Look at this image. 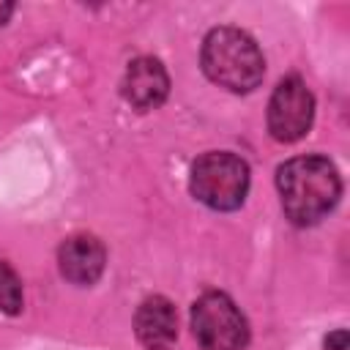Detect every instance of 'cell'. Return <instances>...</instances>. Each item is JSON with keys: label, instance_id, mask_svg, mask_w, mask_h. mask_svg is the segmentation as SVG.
I'll return each instance as SVG.
<instances>
[{"label": "cell", "instance_id": "6da1fadb", "mask_svg": "<svg viewBox=\"0 0 350 350\" xmlns=\"http://www.w3.org/2000/svg\"><path fill=\"white\" fill-rule=\"evenodd\" d=\"M276 186L287 219L298 227L325 219L342 194L336 167L325 156H295L276 170Z\"/></svg>", "mask_w": 350, "mask_h": 350}, {"label": "cell", "instance_id": "7a4b0ae2", "mask_svg": "<svg viewBox=\"0 0 350 350\" xmlns=\"http://www.w3.org/2000/svg\"><path fill=\"white\" fill-rule=\"evenodd\" d=\"M202 71L219 88L249 93L262 82L265 57L249 33L238 27H216L202 41Z\"/></svg>", "mask_w": 350, "mask_h": 350}, {"label": "cell", "instance_id": "3957f363", "mask_svg": "<svg viewBox=\"0 0 350 350\" xmlns=\"http://www.w3.org/2000/svg\"><path fill=\"white\" fill-rule=\"evenodd\" d=\"M189 189L213 211H235L243 205L249 191V164L227 150L202 153L191 164Z\"/></svg>", "mask_w": 350, "mask_h": 350}, {"label": "cell", "instance_id": "277c9868", "mask_svg": "<svg viewBox=\"0 0 350 350\" xmlns=\"http://www.w3.org/2000/svg\"><path fill=\"white\" fill-rule=\"evenodd\" d=\"M191 331L202 350H243L249 323L235 301L224 293H202L191 306Z\"/></svg>", "mask_w": 350, "mask_h": 350}, {"label": "cell", "instance_id": "5b68a950", "mask_svg": "<svg viewBox=\"0 0 350 350\" xmlns=\"http://www.w3.org/2000/svg\"><path fill=\"white\" fill-rule=\"evenodd\" d=\"M314 118V96L301 77H287L268 101V131L279 142H298Z\"/></svg>", "mask_w": 350, "mask_h": 350}, {"label": "cell", "instance_id": "8992f818", "mask_svg": "<svg viewBox=\"0 0 350 350\" xmlns=\"http://www.w3.org/2000/svg\"><path fill=\"white\" fill-rule=\"evenodd\" d=\"M120 93L134 109L148 112V109H156L167 98L170 77L156 57H137L129 63V68L123 74Z\"/></svg>", "mask_w": 350, "mask_h": 350}, {"label": "cell", "instance_id": "52a82bcc", "mask_svg": "<svg viewBox=\"0 0 350 350\" xmlns=\"http://www.w3.org/2000/svg\"><path fill=\"white\" fill-rule=\"evenodd\" d=\"M134 331L148 350H170L178 339V312L172 301L164 295L145 298L134 314Z\"/></svg>", "mask_w": 350, "mask_h": 350}, {"label": "cell", "instance_id": "ba28073f", "mask_svg": "<svg viewBox=\"0 0 350 350\" xmlns=\"http://www.w3.org/2000/svg\"><path fill=\"white\" fill-rule=\"evenodd\" d=\"M60 273L74 284H93L107 262V252L93 235H71L57 252Z\"/></svg>", "mask_w": 350, "mask_h": 350}, {"label": "cell", "instance_id": "9c48e42d", "mask_svg": "<svg viewBox=\"0 0 350 350\" xmlns=\"http://www.w3.org/2000/svg\"><path fill=\"white\" fill-rule=\"evenodd\" d=\"M0 312L5 314L22 312V282L5 260H0Z\"/></svg>", "mask_w": 350, "mask_h": 350}, {"label": "cell", "instance_id": "30bf717a", "mask_svg": "<svg viewBox=\"0 0 350 350\" xmlns=\"http://www.w3.org/2000/svg\"><path fill=\"white\" fill-rule=\"evenodd\" d=\"M325 350H347V331L336 328L334 334L325 336Z\"/></svg>", "mask_w": 350, "mask_h": 350}, {"label": "cell", "instance_id": "8fae6325", "mask_svg": "<svg viewBox=\"0 0 350 350\" xmlns=\"http://www.w3.org/2000/svg\"><path fill=\"white\" fill-rule=\"evenodd\" d=\"M11 14H14V5L11 3H0V25H5Z\"/></svg>", "mask_w": 350, "mask_h": 350}]
</instances>
